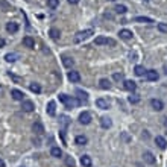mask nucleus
Wrapping results in <instances>:
<instances>
[{"label":"nucleus","mask_w":167,"mask_h":167,"mask_svg":"<svg viewBox=\"0 0 167 167\" xmlns=\"http://www.w3.org/2000/svg\"><path fill=\"white\" fill-rule=\"evenodd\" d=\"M96 107L100 108V109H108V108H109V102L100 97V99H97V100H96Z\"/></svg>","instance_id":"nucleus-15"},{"label":"nucleus","mask_w":167,"mask_h":167,"mask_svg":"<svg viewBox=\"0 0 167 167\" xmlns=\"http://www.w3.org/2000/svg\"><path fill=\"white\" fill-rule=\"evenodd\" d=\"M0 6L3 8V11H8V9H9V5H8V3H5L3 0H0Z\"/></svg>","instance_id":"nucleus-39"},{"label":"nucleus","mask_w":167,"mask_h":167,"mask_svg":"<svg viewBox=\"0 0 167 167\" xmlns=\"http://www.w3.org/2000/svg\"><path fill=\"white\" fill-rule=\"evenodd\" d=\"M79 103H81V100H78L76 97H72V96H70V97H69V100H67L64 105H65V108H67V109H73V108L78 107Z\"/></svg>","instance_id":"nucleus-4"},{"label":"nucleus","mask_w":167,"mask_h":167,"mask_svg":"<svg viewBox=\"0 0 167 167\" xmlns=\"http://www.w3.org/2000/svg\"><path fill=\"white\" fill-rule=\"evenodd\" d=\"M100 126L103 128V129H109L111 126H112V122L109 117H102L100 119Z\"/></svg>","instance_id":"nucleus-20"},{"label":"nucleus","mask_w":167,"mask_h":167,"mask_svg":"<svg viewBox=\"0 0 167 167\" xmlns=\"http://www.w3.org/2000/svg\"><path fill=\"white\" fill-rule=\"evenodd\" d=\"M76 94H78V97H79V100H81V102H87V100H88V93L82 91L81 88H78V90H76Z\"/></svg>","instance_id":"nucleus-25"},{"label":"nucleus","mask_w":167,"mask_h":167,"mask_svg":"<svg viewBox=\"0 0 167 167\" xmlns=\"http://www.w3.org/2000/svg\"><path fill=\"white\" fill-rule=\"evenodd\" d=\"M62 64H64V67L72 69L73 64H74V61H73V58H70V56H62Z\"/></svg>","instance_id":"nucleus-24"},{"label":"nucleus","mask_w":167,"mask_h":167,"mask_svg":"<svg viewBox=\"0 0 167 167\" xmlns=\"http://www.w3.org/2000/svg\"><path fill=\"white\" fill-rule=\"evenodd\" d=\"M114 11L117 12V14H126V12H128V8H126L125 5H116Z\"/></svg>","instance_id":"nucleus-31"},{"label":"nucleus","mask_w":167,"mask_h":167,"mask_svg":"<svg viewBox=\"0 0 167 167\" xmlns=\"http://www.w3.org/2000/svg\"><path fill=\"white\" fill-rule=\"evenodd\" d=\"M69 3H72V5H76V3H79V0H69Z\"/></svg>","instance_id":"nucleus-42"},{"label":"nucleus","mask_w":167,"mask_h":167,"mask_svg":"<svg viewBox=\"0 0 167 167\" xmlns=\"http://www.w3.org/2000/svg\"><path fill=\"white\" fill-rule=\"evenodd\" d=\"M18 58H20V56H18V53H15V52H11V53H6V55H5V61H6V62H15Z\"/></svg>","instance_id":"nucleus-19"},{"label":"nucleus","mask_w":167,"mask_h":167,"mask_svg":"<svg viewBox=\"0 0 167 167\" xmlns=\"http://www.w3.org/2000/svg\"><path fill=\"white\" fill-rule=\"evenodd\" d=\"M134 20H135L137 23H147V24L154 23V20H152V18H149V17H135Z\"/></svg>","instance_id":"nucleus-28"},{"label":"nucleus","mask_w":167,"mask_h":167,"mask_svg":"<svg viewBox=\"0 0 167 167\" xmlns=\"http://www.w3.org/2000/svg\"><path fill=\"white\" fill-rule=\"evenodd\" d=\"M9 76H11V78L14 79V81H15V82H21V79H20V78H17V76H14L12 73H9Z\"/></svg>","instance_id":"nucleus-40"},{"label":"nucleus","mask_w":167,"mask_h":167,"mask_svg":"<svg viewBox=\"0 0 167 167\" xmlns=\"http://www.w3.org/2000/svg\"><path fill=\"white\" fill-rule=\"evenodd\" d=\"M47 114L49 116H52V117L56 114V103H55L53 100H50V102L47 103Z\"/></svg>","instance_id":"nucleus-16"},{"label":"nucleus","mask_w":167,"mask_h":167,"mask_svg":"<svg viewBox=\"0 0 167 167\" xmlns=\"http://www.w3.org/2000/svg\"><path fill=\"white\" fill-rule=\"evenodd\" d=\"M155 143L160 149H166L167 147V140L164 138V137H161V135H156L155 137Z\"/></svg>","instance_id":"nucleus-10"},{"label":"nucleus","mask_w":167,"mask_h":167,"mask_svg":"<svg viewBox=\"0 0 167 167\" xmlns=\"http://www.w3.org/2000/svg\"><path fill=\"white\" fill-rule=\"evenodd\" d=\"M29 88H31V91L35 93V94H40V93H41V87H40V84H36V82H32L29 85Z\"/></svg>","instance_id":"nucleus-27"},{"label":"nucleus","mask_w":167,"mask_h":167,"mask_svg":"<svg viewBox=\"0 0 167 167\" xmlns=\"http://www.w3.org/2000/svg\"><path fill=\"white\" fill-rule=\"evenodd\" d=\"M119 35H120V38H122V40H131L134 34H132L129 29H122V31L119 32Z\"/></svg>","instance_id":"nucleus-17"},{"label":"nucleus","mask_w":167,"mask_h":167,"mask_svg":"<svg viewBox=\"0 0 167 167\" xmlns=\"http://www.w3.org/2000/svg\"><path fill=\"white\" fill-rule=\"evenodd\" d=\"M69 97H70V96H67V94H60V100L62 103H65V102L69 100Z\"/></svg>","instance_id":"nucleus-38"},{"label":"nucleus","mask_w":167,"mask_h":167,"mask_svg":"<svg viewBox=\"0 0 167 167\" xmlns=\"http://www.w3.org/2000/svg\"><path fill=\"white\" fill-rule=\"evenodd\" d=\"M18 23H15V21H9V23H6V31L9 32V34H15V32H18Z\"/></svg>","instance_id":"nucleus-8"},{"label":"nucleus","mask_w":167,"mask_h":167,"mask_svg":"<svg viewBox=\"0 0 167 167\" xmlns=\"http://www.w3.org/2000/svg\"><path fill=\"white\" fill-rule=\"evenodd\" d=\"M58 5H60V0H47V6L50 8V9L58 8Z\"/></svg>","instance_id":"nucleus-33"},{"label":"nucleus","mask_w":167,"mask_h":167,"mask_svg":"<svg viewBox=\"0 0 167 167\" xmlns=\"http://www.w3.org/2000/svg\"><path fill=\"white\" fill-rule=\"evenodd\" d=\"M150 107L154 108L155 111H161V109L164 108V103H163L160 99H152V100H150Z\"/></svg>","instance_id":"nucleus-9"},{"label":"nucleus","mask_w":167,"mask_h":167,"mask_svg":"<svg viewBox=\"0 0 167 167\" xmlns=\"http://www.w3.org/2000/svg\"><path fill=\"white\" fill-rule=\"evenodd\" d=\"M0 167H6V164H5V161L0 158Z\"/></svg>","instance_id":"nucleus-43"},{"label":"nucleus","mask_w":167,"mask_h":167,"mask_svg":"<svg viewBox=\"0 0 167 167\" xmlns=\"http://www.w3.org/2000/svg\"><path fill=\"white\" fill-rule=\"evenodd\" d=\"M23 46H26V47H29V49H34L35 47V40L32 38V36H24L23 38Z\"/></svg>","instance_id":"nucleus-11"},{"label":"nucleus","mask_w":167,"mask_h":167,"mask_svg":"<svg viewBox=\"0 0 167 167\" xmlns=\"http://www.w3.org/2000/svg\"><path fill=\"white\" fill-rule=\"evenodd\" d=\"M123 87H125V90H128V91H135L137 90V82H134V81H123Z\"/></svg>","instance_id":"nucleus-7"},{"label":"nucleus","mask_w":167,"mask_h":167,"mask_svg":"<svg viewBox=\"0 0 167 167\" xmlns=\"http://www.w3.org/2000/svg\"><path fill=\"white\" fill-rule=\"evenodd\" d=\"M32 131L35 132L36 135H41V134L44 132V126H43V123H40V122H35V123L32 125Z\"/></svg>","instance_id":"nucleus-12"},{"label":"nucleus","mask_w":167,"mask_h":167,"mask_svg":"<svg viewBox=\"0 0 167 167\" xmlns=\"http://www.w3.org/2000/svg\"><path fill=\"white\" fill-rule=\"evenodd\" d=\"M79 123H82V125H90L91 123V114L88 112V111H84L79 114Z\"/></svg>","instance_id":"nucleus-3"},{"label":"nucleus","mask_w":167,"mask_h":167,"mask_svg":"<svg viewBox=\"0 0 167 167\" xmlns=\"http://www.w3.org/2000/svg\"><path fill=\"white\" fill-rule=\"evenodd\" d=\"M134 73H135L137 76H144V74H146V70H144L143 65H135V69H134Z\"/></svg>","instance_id":"nucleus-30"},{"label":"nucleus","mask_w":167,"mask_h":167,"mask_svg":"<svg viewBox=\"0 0 167 167\" xmlns=\"http://www.w3.org/2000/svg\"><path fill=\"white\" fill-rule=\"evenodd\" d=\"M87 141H88V138H87L85 135H78V137L74 138V143L79 144V146H84V144H87Z\"/></svg>","instance_id":"nucleus-26"},{"label":"nucleus","mask_w":167,"mask_h":167,"mask_svg":"<svg viewBox=\"0 0 167 167\" xmlns=\"http://www.w3.org/2000/svg\"><path fill=\"white\" fill-rule=\"evenodd\" d=\"M5 44H6V41H5L3 38H0V49H2V47H5Z\"/></svg>","instance_id":"nucleus-41"},{"label":"nucleus","mask_w":167,"mask_h":167,"mask_svg":"<svg viewBox=\"0 0 167 167\" xmlns=\"http://www.w3.org/2000/svg\"><path fill=\"white\" fill-rule=\"evenodd\" d=\"M123 78H125V76H123V73H114V74H112V79H114V81H117V82L123 81Z\"/></svg>","instance_id":"nucleus-36"},{"label":"nucleus","mask_w":167,"mask_h":167,"mask_svg":"<svg viewBox=\"0 0 167 167\" xmlns=\"http://www.w3.org/2000/svg\"><path fill=\"white\" fill-rule=\"evenodd\" d=\"M128 102H129V103H132V105L138 103V102H140V96H137V94H131L129 97H128Z\"/></svg>","instance_id":"nucleus-32"},{"label":"nucleus","mask_w":167,"mask_h":167,"mask_svg":"<svg viewBox=\"0 0 167 167\" xmlns=\"http://www.w3.org/2000/svg\"><path fill=\"white\" fill-rule=\"evenodd\" d=\"M49 35H50V38H52V40H55V41H56V40H60V38H61L60 29H56V27H52V29H50V32H49Z\"/></svg>","instance_id":"nucleus-22"},{"label":"nucleus","mask_w":167,"mask_h":167,"mask_svg":"<svg viewBox=\"0 0 167 167\" xmlns=\"http://www.w3.org/2000/svg\"><path fill=\"white\" fill-rule=\"evenodd\" d=\"M81 164H82L84 167H91L93 161H91V158H90L88 155H82L81 156Z\"/></svg>","instance_id":"nucleus-23"},{"label":"nucleus","mask_w":167,"mask_h":167,"mask_svg":"<svg viewBox=\"0 0 167 167\" xmlns=\"http://www.w3.org/2000/svg\"><path fill=\"white\" fill-rule=\"evenodd\" d=\"M109 2H116V0H109Z\"/></svg>","instance_id":"nucleus-46"},{"label":"nucleus","mask_w":167,"mask_h":167,"mask_svg":"<svg viewBox=\"0 0 167 167\" xmlns=\"http://www.w3.org/2000/svg\"><path fill=\"white\" fill-rule=\"evenodd\" d=\"M93 34H94V31H93V29H85V31H81V32H78V34L74 35L73 41H74V43H82V41H85V40H88Z\"/></svg>","instance_id":"nucleus-1"},{"label":"nucleus","mask_w":167,"mask_h":167,"mask_svg":"<svg viewBox=\"0 0 167 167\" xmlns=\"http://www.w3.org/2000/svg\"><path fill=\"white\" fill-rule=\"evenodd\" d=\"M158 31L163 32V34H167V24L166 23H158Z\"/></svg>","instance_id":"nucleus-37"},{"label":"nucleus","mask_w":167,"mask_h":167,"mask_svg":"<svg viewBox=\"0 0 167 167\" xmlns=\"http://www.w3.org/2000/svg\"><path fill=\"white\" fill-rule=\"evenodd\" d=\"M143 158H144V161H146L147 164H155V161H156L155 156H154V154H152V152H149V150L143 154Z\"/></svg>","instance_id":"nucleus-13"},{"label":"nucleus","mask_w":167,"mask_h":167,"mask_svg":"<svg viewBox=\"0 0 167 167\" xmlns=\"http://www.w3.org/2000/svg\"><path fill=\"white\" fill-rule=\"evenodd\" d=\"M69 123H70V119H69L67 116H61V125H62L64 128H67Z\"/></svg>","instance_id":"nucleus-35"},{"label":"nucleus","mask_w":167,"mask_h":167,"mask_svg":"<svg viewBox=\"0 0 167 167\" xmlns=\"http://www.w3.org/2000/svg\"><path fill=\"white\" fill-rule=\"evenodd\" d=\"M50 155L55 156V158H60V156L62 155V150H61L60 147H56V146H55V147H52V149H50Z\"/></svg>","instance_id":"nucleus-29"},{"label":"nucleus","mask_w":167,"mask_h":167,"mask_svg":"<svg viewBox=\"0 0 167 167\" xmlns=\"http://www.w3.org/2000/svg\"><path fill=\"white\" fill-rule=\"evenodd\" d=\"M67 76H69V81H70V82H79V81H81V74H79V72H69V74H67Z\"/></svg>","instance_id":"nucleus-14"},{"label":"nucleus","mask_w":167,"mask_h":167,"mask_svg":"<svg viewBox=\"0 0 167 167\" xmlns=\"http://www.w3.org/2000/svg\"><path fill=\"white\" fill-rule=\"evenodd\" d=\"M65 166H69V167H74V166H76V163H74L73 156H65Z\"/></svg>","instance_id":"nucleus-34"},{"label":"nucleus","mask_w":167,"mask_h":167,"mask_svg":"<svg viewBox=\"0 0 167 167\" xmlns=\"http://www.w3.org/2000/svg\"><path fill=\"white\" fill-rule=\"evenodd\" d=\"M99 87H100L102 90H109V88H111V82H109V79L102 78V79L99 81Z\"/></svg>","instance_id":"nucleus-21"},{"label":"nucleus","mask_w":167,"mask_h":167,"mask_svg":"<svg viewBox=\"0 0 167 167\" xmlns=\"http://www.w3.org/2000/svg\"><path fill=\"white\" fill-rule=\"evenodd\" d=\"M164 120H166V122H164V125H166V126H167V117H166V119H164Z\"/></svg>","instance_id":"nucleus-45"},{"label":"nucleus","mask_w":167,"mask_h":167,"mask_svg":"<svg viewBox=\"0 0 167 167\" xmlns=\"http://www.w3.org/2000/svg\"><path fill=\"white\" fill-rule=\"evenodd\" d=\"M2 93H3V88H2V85H0V94H2Z\"/></svg>","instance_id":"nucleus-44"},{"label":"nucleus","mask_w":167,"mask_h":167,"mask_svg":"<svg viewBox=\"0 0 167 167\" xmlns=\"http://www.w3.org/2000/svg\"><path fill=\"white\" fill-rule=\"evenodd\" d=\"M158 73H156V70H147L146 72V79L147 81H158Z\"/></svg>","instance_id":"nucleus-18"},{"label":"nucleus","mask_w":167,"mask_h":167,"mask_svg":"<svg viewBox=\"0 0 167 167\" xmlns=\"http://www.w3.org/2000/svg\"><path fill=\"white\" fill-rule=\"evenodd\" d=\"M11 96H12L14 100H18V102H23L24 100V93L23 91H20V90H17V88L11 90Z\"/></svg>","instance_id":"nucleus-6"},{"label":"nucleus","mask_w":167,"mask_h":167,"mask_svg":"<svg viewBox=\"0 0 167 167\" xmlns=\"http://www.w3.org/2000/svg\"><path fill=\"white\" fill-rule=\"evenodd\" d=\"M94 44H96V46H103V44H107V46H116V41H114L112 38L97 36V38L94 40Z\"/></svg>","instance_id":"nucleus-2"},{"label":"nucleus","mask_w":167,"mask_h":167,"mask_svg":"<svg viewBox=\"0 0 167 167\" xmlns=\"http://www.w3.org/2000/svg\"><path fill=\"white\" fill-rule=\"evenodd\" d=\"M21 109H23L24 112H32V111L35 109V105H34V102H32V100H23V103H21Z\"/></svg>","instance_id":"nucleus-5"}]
</instances>
